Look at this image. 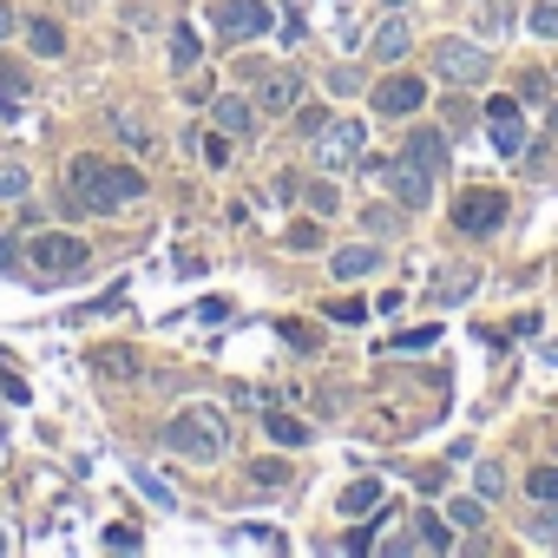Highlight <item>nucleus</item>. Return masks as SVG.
Returning a JSON list of instances; mask_svg holds the SVG:
<instances>
[{"label": "nucleus", "mask_w": 558, "mask_h": 558, "mask_svg": "<svg viewBox=\"0 0 558 558\" xmlns=\"http://www.w3.org/2000/svg\"><path fill=\"white\" fill-rule=\"evenodd\" d=\"M263 427H269V440H276V447H303V440H310V427H303L296 414H269Z\"/></svg>", "instance_id": "obj_24"}, {"label": "nucleus", "mask_w": 558, "mask_h": 558, "mask_svg": "<svg viewBox=\"0 0 558 558\" xmlns=\"http://www.w3.org/2000/svg\"><path fill=\"white\" fill-rule=\"evenodd\" d=\"M165 447H171L178 460L210 466V460L230 453V414H223L217 401H191V408H178V414L165 421Z\"/></svg>", "instance_id": "obj_2"}, {"label": "nucleus", "mask_w": 558, "mask_h": 558, "mask_svg": "<svg viewBox=\"0 0 558 558\" xmlns=\"http://www.w3.org/2000/svg\"><path fill=\"white\" fill-rule=\"evenodd\" d=\"M256 106H263V112H276V119H290V112L303 106V73H296V66L263 73V80H256Z\"/></svg>", "instance_id": "obj_10"}, {"label": "nucleus", "mask_w": 558, "mask_h": 558, "mask_svg": "<svg viewBox=\"0 0 558 558\" xmlns=\"http://www.w3.org/2000/svg\"><path fill=\"white\" fill-rule=\"evenodd\" d=\"M14 263H21V243H14V236H0V269H14Z\"/></svg>", "instance_id": "obj_46"}, {"label": "nucleus", "mask_w": 558, "mask_h": 558, "mask_svg": "<svg viewBox=\"0 0 558 558\" xmlns=\"http://www.w3.org/2000/svg\"><path fill=\"white\" fill-rule=\"evenodd\" d=\"M440 112H447V132H453V138H460V132H473V125H480V106H473V99H460V86H453V93H447V106H440Z\"/></svg>", "instance_id": "obj_22"}, {"label": "nucleus", "mask_w": 558, "mask_h": 558, "mask_svg": "<svg viewBox=\"0 0 558 558\" xmlns=\"http://www.w3.org/2000/svg\"><path fill=\"white\" fill-rule=\"evenodd\" d=\"M525 493H532L538 506H545V499H558V466H532V473H525Z\"/></svg>", "instance_id": "obj_30"}, {"label": "nucleus", "mask_w": 558, "mask_h": 558, "mask_svg": "<svg viewBox=\"0 0 558 558\" xmlns=\"http://www.w3.org/2000/svg\"><path fill=\"white\" fill-rule=\"evenodd\" d=\"M493 125V151L499 158H525V125H519V112H499V119H486Z\"/></svg>", "instance_id": "obj_14"}, {"label": "nucleus", "mask_w": 558, "mask_h": 558, "mask_svg": "<svg viewBox=\"0 0 558 558\" xmlns=\"http://www.w3.org/2000/svg\"><path fill=\"white\" fill-rule=\"evenodd\" d=\"M538 355H545V368H558V342H545V349H538Z\"/></svg>", "instance_id": "obj_48"}, {"label": "nucleus", "mask_w": 558, "mask_h": 558, "mask_svg": "<svg viewBox=\"0 0 558 558\" xmlns=\"http://www.w3.org/2000/svg\"><path fill=\"white\" fill-rule=\"evenodd\" d=\"M362 151H368L362 119H329V125L316 132V158H323V171H355Z\"/></svg>", "instance_id": "obj_6"}, {"label": "nucleus", "mask_w": 558, "mask_h": 558, "mask_svg": "<svg viewBox=\"0 0 558 558\" xmlns=\"http://www.w3.org/2000/svg\"><path fill=\"white\" fill-rule=\"evenodd\" d=\"M316 243H323L316 223H290V250H316Z\"/></svg>", "instance_id": "obj_40"}, {"label": "nucleus", "mask_w": 558, "mask_h": 558, "mask_svg": "<svg viewBox=\"0 0 558 558\" xmlns=\"http://www.w3.org/2000/svg\"><path fill=\"white\" fill-rule=\"evenodd\" d=\"M197 60H204V47H197L191 21H178V27H171V66H178V73H197Z\"/></svg>", "instance_id": "obj_17"}, {"label": "nucleus", "mask_w": 558, "mask_h": 558, "mask_svg": "<svg viewBox=\"0 0 558 558\" xmlns=\"http://www.w3.org/2000/svg\"><path fill=\"white\" fill-rule=\"evenodd\" d=\"M138 493H145V499H158V506H171V486H165V480H151V473H138Z\"/></svg>", "instance_id": "obj_43"}, {"label": "nucleus", "mask_w": 558, "mask_h": 558, "mask_svg": "<svg viewBox=\"0 0 558 558\" xmlns=\"http://www.w3.org/2000/svg\"><path fill=\"white\" fill-rule=\"evenodd\" d=\"M375 269H381V250H375V243H349V250L329 256V276H336V283H368Z\"/></svg>", "instance_id": "obj_11"}, {"label": "nucleus", "mask_w": 558, "mask_h": 558, "mask_svg": "<svg viewBox=\"0 0 558 558\" xmlns=\"http://www.w3.org/2000/svg\"><path fill=\"white\" fill-rule=\"evenodd\" d=\"M512 27V8H480V34H506Z\"/></svg>", "instance_id": "obj_36"}, {"label": "nucleus", "mask_w": 558, "mask_h": 558, "mask_svg": "<svg viewBox=\"0 0 558 558\" xmlns=\"http://www.w3.org/2000/svg\"><path fill=\"white\" fill-rule=\"evenodd\" d=\"M414 551H453V538L434 512H414Z\"/></svg>", "instance_id": "obj_21"}, {"label": "nucleus", "mask_w": 558, "mask_h": 558, "mask_svg": "<svg viewBox=\"0 0 558 558\" xmlns=\"http://www.w3.org/2000/svg\"><path fill=\"white\" fill-rule=\"evenodd\" d=\"M447 519H453V525H480V519H486V499H480V493H473V499H453Z\"/></svg>", "instance_id": "obj_34"}, {"label": "nucleus", "mask_w": 558, "mask_h": 558, "mask_svg": "<svg viewBox=\"0 0 558 558\" xmlns=\"http://www.w3.org/2000/svg\"><path fill=\"white\" fill-rule=\"evenodd\" d=\"M250 106H256V99H243V93H223V99H217V112H210V119H217V132H230V138L243 132V138H250V132H256V112H250Z\"/></svg>", "instance_id": "obj_13"}, {"label": "nucleus", "mask_w": 558, "mask_h": 558, "mask_svg": "<svg viewBox=\"0 0 558 558\" xmlns=\"http://www.w3.org/2000/svg\"><path fill=\"white\" fill-rule=\"evenodd\" d=\"M27 191H34L27 165H14V158H0V197H27Z\"/></svg>", "instance_id": "obj_26"}, {"label": "nucleus", "mask_w": 558, "mask_h": 558, "mask_svg": "<svg viewBox=\"0 0 558 558\" xmlns=\"http://www.w3.org/2000/svg\"><path fill=\"white\" fill-rule=\"evenodd\" d=\"M427 66H434V80H447V86L466 93V86H480V80L493 73V53H486L480 40H453V34H447V40L427 53Z\"/></svg>", "instance_id": "obj_3"}, {"label": "nucleus", "mask_w": 558, "mask_h": 558, "mask_svg": "<svg viewBox=\"0 0 558 558\" xmlns=\"http://www.w3.org/2000/svg\"><path fill=\"white\" fill-rule=\"evenodd\" d=\"M381 178H388V191L401 197V210H427V197H434V171H427L421 158H401V165H381Z\"/></svg>", "instance_id": "obj_9"}, {"label": "nucleus", "mask_w": 558, "mask_h": 558, "mask_svg": "<svg viewBox=\"0 0 558 558\" xmlns=\"http://www.w3.org/2000/svg\"><path fill=\"white\" fill-rule=\"evenodd\" d=\"M34 263H40V276L47 283H66V276H80L93 256H86V236H66V230H47V236H34V250H27Z\"/></svg>", "instance_id": "obj_5"}, {"label": "nucleus", "mask_w": 558, "mask_h": 558, "mask_svg": "<svg viewBox=\"0 0 558 558\" xmlns=\"http://www.w3.org/2000/svg\"><path fill=\"white\" fill-rule=\"evenodd\" d=\"M112 125H119V138H125V145H138V151L151 145V125H145L138 112H112Z\"/></svg>", "instance_id": "obj_28"}, {"label": "nucleus", "mask_w": 558, "mask_h": 558, "mask_svg": "<svg viewBox=\"0 0 558 558\" xmlns=\"http://www.w3.org/2000/svg\"><path fill=\"white\" fill-rule=\"evenodd\" d=\"M290 119H296V125H303V132H323V125H329V112H323V106H296V112H290Z\"/></svg>", "instance_id": "obj_38"}, {"label": "nucleus", "mask_w": 558, "mask_h": 558, "mask_svg": "<svg viewBox=\"0 0 558 558\" xmlns=\"http://www.w3.org/2000/svg\"><path fill=\"white\" fill-rule=\"evenodd\" d=\"M27 40H34V53H40V60H60V53H66V34H60L53 21H34V27H27Z\"/></svg>", "instance_id": "obj_23"}, {"label": "nucleus", "mask_w": 558, "mask_h": 558, "mask_svg": "<svg viewBox=\"0 0 558 558\" xmlns=\"http://www.w3.org/2000/svg\"><path fill=\"white\" fill-rule=\"evenodd\" d=\"M388 8H401V0H388Z\"/></svg>", "instance_id": "obj_51"}, {"label": "nucleus", "mask_w": 558, "mask_h": 558, "mask_svg": "<svg viewBox=\"0 0 558 558\" xmlns=\"http://www.w3.org/2000/svg\"><path fill=\"white\" fill-rule=\"evenodd\" d=\"M408 158H421L427 171H440V165H447V132H434V125L408 132Z\"/></svg>", "instance_id": "obj_15"}, {"label": "nucleus", "mask_w": 558, "mask_h": 558, "mask_svg": "<svg viewBox=\"0 0 558 558\" xmlns=\"http://www.w3.org/2000/svg\"><path fill=\"white\" fill-rule=\"evenodd\" d=\"M473 283H480L473 269H440L434 276V303H460V296H473Z\"/></svg>", "instance_id": "obj_19"}, {"label": "nucleus", "mask_w": 558, "mask_h": 558, "mask_svg": "<svg viewBox=\"0 0 558 558\" xmlns=\"http://www.w3.org/2000/svg\"><path fill=\"white\" fill-rule=\"evenodd\" d=\"M506 191H493V184H473V191H460L453 197V230H466V236H493L499 223H506Z\"/></svg>", "instance_id": "obj_4"}, {"label": "nucleus", "mask_w": 558, "mask_h": 558, "mask_svg": "<svg viewBox=\"0 0 558 558\" xmlns=\"http://www.w3.org/2000/svg\"><path fill=\"white\" fill-rule=\"evenodd\" d=\"M303 197H310V210H316V217H336V210H342V191H336V171H329V178H310V184H303Z\"/></svg>", "instance_id": "obj_20"}, {"label": "nucleus", "mask_w": 558, "mask_h": 558, "mask_svg": "<svg viewBox=\"0 0 558 558\" xmlns=\"http://www.w3.org/2000/svg\"><path fill=\"white\" fill-rule=\"evenodd\" d=\"M283 480H290V466H283V460H256V466H250V486H263V493H276Z\"/></svg>", "instance_id": "obj_31"}, {"label": "nucleus", "mask_w": 558, "mask_h": 558, "mask_svg": "<svg viewBox=\"0 0 558 558\" xmlns=\"http://www.w3.org/2000/svg\"><path fill=\"white\" fill-rule=\"evenodd\" d=\"M473 493H480V499H499V493H506V466H499V460H480V466H473Z\"/></svg>", "instance_id": "obj_25"}, {"label": "nucleus", "mask_w": 558, "mask_h": 558, "mask_svg": "<svg viewBox=\"0 0 558 558\" xmlns=\"http://www.w3.org/2000/svg\"><path fill=\"white\" fill-rule=\"evenodd\" d=\"M21 106H27V80H21V66H14V60H0V112L14 119Z\"/></svg>", "instance_id": "obj_18"}, {"label": "nucleus", "mask_w": 558, "mask_h": 558, "mask_svg": "<svg viewBox=\"0 0 558 558\" xmlns=\"http://www.w3.org/2000/svg\"><path fill=\"white\" fill-rule=\"evenodd\" d=\"M269 0H217V27L230 34V40H263L269 34Z\"/></svg>", "instance_id": "obj_8"}, {"label": "nucleus", "mask_w": 558, "mask_h": 558, "mask_svg": "<svg viewBox=\"0 0 558 558\" xmlns=\"http://www.w3.org/2000/svg\"><path fill=\"white\" fill-rule=\"evenodd\" d=\"M145 191V178L132 171V165H112V158H93V151H80V158H66V217H106V210H125L132 197Z\"/></svg>", "instance_id": "obj_1"}, {"label": "nucleus", "mask_w": 558, "mask_h": 558, "mask_svg": "<svg viewBox=\"0 0 558 558\" xmlns=\"http://www.w3.org/2000/svg\"><path fill=\"white\" fill-rule=\"evenodd\" d=\"M0 551H8V532H0Z\"/></svg>", "instance_id": "obj_50"}, {"label": "nucleus", "mask_w": 558, "mask_h": 558, "mask_svg": "<svg viewBox=\"0 0 558 558\" xmlns=\"http://www.w3.org/2000/svg\"><path fill=\"white\" fill-rule=\"evenodd\" d=\"M14 27H21V21H14V8H8V0H0V40H8Z\"/></svg>", "instance_id": "obj_47"}, {"label": "nucleus", "mask_w": 558, "mask_h": 558, "mask_svg": "<svg viewBox=\"0 0 558 558\" xmlns=\"http://www.w3.org/2000/svg\"><path fill=\"white\" fill-rule=\"evenodd\" d=\"M329 93H342V99L362 93V73H355V66H336V73H329Z\"/></svg>", "instance_id": "obj_37"}, {"label": "nucleus", "mask_w": 558, "mask_h": 558, "mask_svg": "<svg viewBox=\"0 0 558 558\" xmlns=\"http://www.w3.org/2000/svg\"><path fill=\"white\" fill-rule=\"evenodd\" d=\"M414 486H421V493H440V486H447V466H427V473H414Z\"/></svg>", "instance_id": "obj_44"}, {"label": "nucleus", "mask_w": 558, "mask_h": 558, "mask_svg": "<svg viewBox=\"0 0 558 558\" xmlns=\"http://www.w3.org/2000/svg\"><path fill=\"white\" fill-rule=\"evenodd\" d=\"M525 21H532V34H538V40H558V0H538Z\"/></svg>", "instance_id": "obj_32"}, {"label": "nucleus", "mask_w": 558, "mask_h": 558, "mask_svg": "<svg viewBox=\"0 0 558 558\" xmlns=\"http://www.w3.org/2000/svg\"><path fill=\"white\" fill-rule=\"evenodd\" d=\"M204 165H217V171L230 165V132H210V138H204Z\"/></svg>", "instance_id": "obj_35"}, {"label": "nucleus", "mask_w": 558, "mask_h": 558, "mask_svg": "<svg viewBox=\"0 0 558 558\" xmlns=\"http://www.w3.org/2000/svg\"><path fill=\"white\" fill-rule=\"evenodd\" d=\"M421 106H427V80H414V73H388L375 86V112L381 119H414Z\"/></svg>", "instance_id": "obj_7"}, {"label": "nucleus", "mask_w": 558, "mask_h": 558, "mask_svg": "<svg viewBox=\"0 0 558 558\" xmlns=\"http://www.w3.org/2000/svg\"><path fill=\"white\" fill-rule=\"evenodd\" d=\"M532 545H558V499H545L532 512Z\"/></svg>", "instance_id": "obj_27"}, {"label": "nucleus", "mask_w": 558, "mask_h": 558, "mask_svg": "<svg viewBox=\"0 0 558 558\" xmlns=\"http://www.w3.org/2000/svg\"><path fill=\"white\" fill-rule=\"evenodd\" d=\"M368 512H381V480H355L342 493V519H368Z\"/></svg>", "instance_id": "obj_16"}, {"label": "nucleus", "mask_w": 558, "mask_h": 558, "mask_svg": "<svg viewBox=\"0 0 558 558\" xmlns=\"http://www.w3.org/2000/svg\"><path fill=\"white\" fill-rule=\"evenodd\" d=\"M551 132H558V106H551Z\"/></svg>", "instance_id": "obj_49"}, {"label": "nucleus", "mask_w": 558, "mask_h": 558, "mask_svg": "<svg viewBox=\"0 0 558 558\" xmlns=\"http://www.w3.org/2000/svg\"><path fill=\"white\" fill-rule=\"evenodd\" d=\"M223 316H230V303H223V296H204V303H197V323H223Z\"/></svg>", "instance_id": "obj_41"}, {"label": "nucleus", "mask_w": 558, "mask_h": 558, "mask_svg": "<svg viewBox=\"0 0 558 558\" xmlns=\"http://www.w3.org/2000/svg\"><path fill=\"white\" fill-rule=\"evenodd\" d=\"M408 47H414V34H408V21H401V14H388V21L368 34V53H375L381 66H401V60H408Z\"/></svg>", "instance_id": "obj_12"}, {"label": "nucleus", "mask_w": 558, "mask_h": 558, "mask_svg": "<svg viewBox=\"0 0 558 558\" xmlns=\"http://www.w3.org/2000/svg\"><path fill=\"white\" fill-rule=\"evenodd\" d=\"M93 362H99V368H106V375H112V381H125V375H132V368H138V355H132V349H99V355H93Z\"/></svg>", "instance_id": "obj_29"}, {"label": "nucleus", "mask_w": 558, "mask_h": 558, "mask_svg": "<svg viewBox=\"0 0 558 558\" xmlns=\"http://www.w3.org/2000/svg\"><path fill=\"white\" fill-rule=\"evenodd\" d=\"M106 545H112V551H132V545H138V532H132V525H112V532H106Z\"/></svg>", "instance_id": "obj_45"}, {"label": "nucleus", "mask_w": 558, "mask_h": 558, "mask_svg": "<svg viewBox=\"0 0 558 558\" xmlns=\"http://www.w3.org/2000/svg\"><path fill=\"white\" fill-rule=\"evenodd\" d=\"M434 336L440 329H408V336H395V349H434Z\"/></svg>", "instance_id": "obj_42"}, {"label": "nucleus", "mask_w": 558, "mask_h": 558, "mask_svg": "<svg viewBox=\"0 0 558 558\" xmlns=\"http://www.w3.org/2000/svg\"><path fill=\"white\" fill-rule=\"evenodd\" d=\"M323 316H329V323H336V329H355V323H362V316H368V303H355V296H349V303H329V310H323Z\"/></svg>", "instance_id": "obj_33"}, {"label": "nucleus", "mask_w": 558, "mask_h": 558, "mask_svg": "<svg viewBox=\"0 0 558 558\" xmlns=\"http://www.w3.org/2000/svg\"><path fill=\"white\" fill-rule=\"evenodd\" d=\"M362 223H368V236H395V210H362Z\"/></svg>", "instance_id": "obj_39"}]
</instances>
